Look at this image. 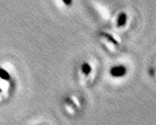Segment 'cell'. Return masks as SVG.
<instances>
[{
  "mask_svg": "<svg viewBox=\"0 0 156 125\" xmlns=\"http://www.w3.org/2000/svg\"><path fill=\"white\" fill-rule=\"evenodd\" d=\"M64 2L66 3V4H70L71 3V1H64Z\"/></svg>",
  "mask_w": 156,
  "mask_h": 125,
  "instance_id": "5b68a950",
  "label": "cell"
},
{
  "mask_svg": "<svg viewBox=\"0 0 156 125\" xmlns=\"http://www.w3.org/2000/svg\"><path fill=\"white\" fill-rule=\"evenodd\" d=\"M127 20V16L126 15L124 14V13H121L119 15V16L118 17V20L117 23L118 25L119 26H122L126 24Z\"/></svg>",
  "mask_w": 156,
  "mask_h": 125,
  "instance_id": "7a4b0ae2",
  "label": "cell"
},
{
  "mask_svg": "<svg viewBox=\"0 0 156 125\" xmlns=\"http://www.w3.org/2000/svg\"><path fill=\"white\" fill-rule=\"evenodd\" d=\"M0 78L3 80H9L10 79V75L5 70L0 69Z\"/></svg>",
  "mask_w": 156,
  "mask_h": 125,
  "instance_id": "3957f363",
  "label": "cell"
},
{
  "mask_svg": "<svg viewBox=\"0 0 156 125\" xmlns=\"http://www.w3.org/2000/svg\"><path fill=\"white\" fill-rule=\"evenodd\" d=\"M82 71L85 75H88L91 73V67L88 63H84L82 65Z\"/></svg>",
  "mask_w": 156,
  "mask_h": 125,
  "instance_id": "277c9868",
  "label": "cell"
},
{
  "mask_svg": "<svg viewBox=\"0 0 156 125\" xmlns=\"http://www.w3.org/2000/svg\"><path fill=\"white\" fill-rule=\"evenodd\" d=\"M126 69L122 65L114 66L110 70V74L114 77H120L123 76L126 73Z\"/></svg>",
  "mask_w": 156,
  "mask_h": 125,
  "instance_id": "6da1fadb",
  "label": "cell"
}]
</instances>
